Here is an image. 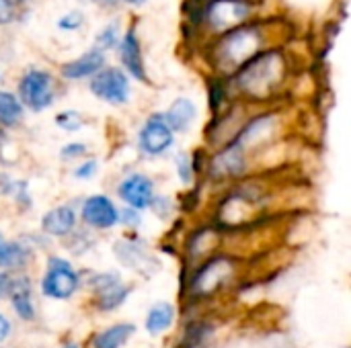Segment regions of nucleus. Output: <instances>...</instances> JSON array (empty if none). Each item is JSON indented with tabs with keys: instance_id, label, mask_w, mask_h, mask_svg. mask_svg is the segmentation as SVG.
<instances>
[{
	"instance_id": "nucleus-20",
	"label": "nucleus",
	"mask_w": 351,
	"mask_h": 348,
	"mask_svg": "<svg viewBox=\"0 0 351 348\" xmlns=\"http://www.w3.org/2000/svg\"><path fill=\"white\" fill-rule=\"evenodd\" d=\"M23 117V105L21 101L10 92H0V123L6 127H12Z\"/></svg>"
},
{
	"instance_id": "nucleus-8",
	"label": "nucleus",
	"mask_w": 351,
	"mask_h": 348,
	"mask_svg": "<svg viewBox=\"0 0 351 348\" xmlns=\"http://www.w3.org/2000/svg\"><path fill=\"white\" fill-rule=\"evenodd\" d=\"M232 275V265L226 258H214L206 263V267L199 269V273L193 279V293L195 295H208L214 293L228 277Z\"/></svg>"
},
{
	"instance_id": "nucleus-27",
	"label": "nucleus",
	"mask_w": 351,
	"mask_h": 348,
	"mask_svg": "<svg viewBox=\"0 0 351 348\" xmlns=\"http://www.w3.org/2000/svg\"><path fill=\"white\" fill-rule=\"evenodd\" d=\"M86 150H84V146L82 144H70V146H66L64 150H62V156L64 158H76V156H82Z\"/></svg>"
},
{
	"instance_id": "nucleus-31",
	"label": "nucleus",
	"mask_w": 351,
	"mask_h": 348,
	"mask_svg": "<svg viewBox=\"0 0 351 348\" xmlns=\"http://www.w3.org/2000/svg\"><path fill=\"white\" fill-rule=\"evenodd\" d=\"M99 4H113V2H117V0H97Z\"/></svg>"
},
{
	"instance_id": "nucleus-13",
	"label": "nucleus",
	"mask_w": 351,
	"mask_h": 348,
	"mask_svg": "<svg viewBox=\"0 0 351 348\" xmlns=\"http://www.w3.org/2000/svg\"><path fill=\"white\" fill-rule=\"evenodd\" d=\"M119 55H121V62L128 68V72L132 76H136L138 80L146 82V70H144V62H142L140 41L132 29L123 35V39L119 43Z\"/></svg>"
},
{
	"instance_id": "nucleus-19",
	"label": "nucleus",
	"mask_w": 351,
	"mask_h": 348,
	"mask_svg": "<svg viewBox=\"0 0 351 348\" xmlns=\"http://www.w3.org/2000/svg\"><path fill=\"white\" fill-rule=\"evenodd\" d=\"M175 320V310L173 306L169 304H156L150 312H148V318H146V330L150 334H160L165 332Z\"/></svg>"
},
{
	"instance_id": "nucleus-23",
	"label": "nucleus",
	"mask_w": 351,
	"mask_h": 348,
	"mask_svg": "<svg viewBox=\"0 0 351 348\" xmlns=\"http://www.w3.org/2000/svg\"><path fill=\"white\" fill-rule=\"evenodd\" d=\"M82 21H84V16H82V12L80 10H72V12H68V14H64L62 18H60V29H64V31H74V29H78L80 25H82Z\"/></svg>"
},
{
	"instance_id": "nucleus-29",
	"label": "nucleus",
	"mask_w": 351,
	"mask_h": 348,
	"mask_svg": "<svg viewBox=\"0 0 351 348\" xmlns=\"http://www.w3.org/2000/svg\"><path fill=\"white\" fill-rule=\"evenodd\" d=\"M189 166H191V164H189L187 156H181V158H179V174H181V178H183L185 183L191 180V168H189Z\"/></svg>"
},
{
	"instance_id": "nucleus-26",
	"label": "nucleus",
	"mask_w": 351,
	"mask_h": 348,
	"mask_svg": "<svg viewBox=\"0 0 351 348\" xmlns=\"http://www.w3.org/2000/svg\"><path fill=\"white\" fill-rule=\"evenodd\" d=\"M12 287H14V281L6 275V273H0V299L10 295L12 293Z\"/></svg>"
},
{
	"instance_id": "nucleus-16",
	"label": "nucleus",
	"mask_w": 351,
	"mask_h": 348,
	"mask_svg": "<svg viewBox=\"0 0 351 348\" xmlns=\"http://www.w3.org/2000/svg\"><path fill=\"white\" fill-rule=\"evenodd\" d=\"M195 115H197L195 105L189 98H177L167 111L165 121L171 127V131H185L193 123Z\"/></svg>"
},
{
	"instance_id": "nucleus-32",
	"label": "nucleus",
	"mask_w": 351,
	"mask_h": 348,
	"mask_svg": "<svg viewBox=\"0 0 351 348\" xmlns=\"http://www.w3.org/2000/svg\"><path fill=\"white\" fill-rule=\"evenodd\" d=\"M125 2H130V4H134V6H138V4H142L144 0H125Z\"/></svg>"
},
{
	"instance_id": "nucleus-11",
	"label": "nucleus",
	"mask_w": 351,
	"mask_h": 348,
	"mask_svg": "<svg viewBox=\"0 0 351 348\" xmlns=\"http://www.w3.org/2000/svg\"><path fill=\"white\" fill-rule=\"evenodd\" d=\"M119 195L134 209H146L154 199V189L150 178H146L144 174H134L121 183Z\"/></svg>"
},
{
	"instance_id": "nucleus-2",
	"label": "nucleus",
	"mask_w": 351,
	"mask_h": 348,
	"mask_svg": "<svg viewBox=\"0 0 351 348\" xmlns=\"http://www.w3.org/2000/svg\"><path fill=\"white\" fill-rule=\"evenodd\" d=\"M263 43V37L257 27L241 25L218 41L216 45V62L222 72H239L249 59H253Z\"/></svg>"
},
{
	"instance_id": "nucleus-34",
	"label": "nucleus",
	"mask_w": 351,
	"mask_h": 348,
	"mask_svg": "<svg viewBox=\"0 0 351 348\" xmlns=\"http://www.w3.org/2000/svg\"><path fill=\"white\" fill-rule=\"evenodd\" d=\"M64 348H76V345H68V347H64Z\"/></svg>"
},
{
	"instance_id": "nucleus-12",
	"label": "nucleus",
	"mask_w": 351,
	"mask_h": 348,
	"mask_svg": "<svg viewBox=\"0 0 351 348\" xmlns=\"http://www.w3.org/2000/svg\"><path fill=\"white\" fill-rule=\"evenodd\" d=\"M105 64V55L99 49H93L84 55H80L78 59H72L68 64L62 66V76L68 80H80V78H88L95 76L99 70H103Z\"/></svg>"
},
{
	"instance_id": "nucleus-15",
	"label": "nucleus",
	"mask_w": 351,
	"mask_h": 348,
	"mask_svg": "<svg viewBox=\"0 0 351 348\" xmlns=\"http://www.w3.org/2000/svg\"><path fill=\"white\" fill-rule=\"evenodd\" d=\"M41 226H43V232L49 236H68L76 226V213L68 205L56 207L43 217Z\"/></svg>"
},
{
	"instance_id": "nucleus-10",
	"label": "nucleus",
	"mask_w": 351,
	"mask_h": 348,
	"mask_svg": "<svg viewBox=\"0 0 351 348\" xmlns=\"http://www.w3.org/2000/svg\"><path fill=\"white\" fill-rule=\"evenodd\" d=\"M82 219L93 226V228H99V230H105V228H111L117 224L119 215H117V209L115 205L103 197V195H95V197H88L82 205Z\"/></svg>"
},
{
	"instance_id": "nucleus-7",
	"label": "nucleus",
	"mask_w": 351,
	"mask_h": 348,
	"mask_svg": "<svg viewBox=\"0 0 351 348\" xmlns=\"http://www.w3.org/2000/svg\"><path fill=\"white\" fill-rule=\"evenodd\" d=\"M140 146L150 156H160L173 146V131L162 115H152L140 131Z\"/></svg>"
},
{
	"instance_id": "nucleus-21",
	"label": "nucleus",
	"mask_w": 351,
	"mask_h": 348,
	"mask_svg": "<svg viewBox=\"0 0 351 348\" xmlns=\"http://www.w3.org/2000/svg\"><path fill=\"white\" fill-rule=\"evenodd\" d=\"M27 260V250L12 242L0 244V269H16Z\"/></svg>"
},
{
	"instance_id": "nucleus-1",
	"label": "nucleus",
	"mask_w": 351,
	"mask_h": 348,
	"mask_svg": "<svg viewBox=\"0 0 351 348\" xmlns=\"http://www.w3.org/2000/svg\"><path fill=\"white\" fill-rule=\"evenodd\" d=\"M286 76V59L280 51H265L249 59L237 72V86L251 98H267Z\"/></svg>"
},
{
	"instance_id": "nucleus-6",
	"label": "nucleus",
	"mask_w": 351,
	"mask_h": 348,
	"mask_svg": "<svg viewBox=\"0 0 351 348\" xmlns=\"http://www.w3.org/2000/svg\"><path fill=\"white\" fill-rule=\"evenodd\" d=\"M90 90L101 101L121 105L130 96V82H128V76L119 68H105L93 76Z\"/></svg>"
},
{
	"instance_id": "nucleus-22",
	"label": "nucleus",
	"mask_w": 351,
	"mask_h": 348,
	"mask_svg": "<svg viewBox=\"0 0 351 348\" xmlns=\"http://www.w3.org/2000/svg\"><path fill=\"white\" fill-rule=\"evenodd\" d=\"M56 121H58V125H60L62 129H66V131H76V129H80V125H82L80 115H78V113H72V111L60 113Z\"/></svg>"
},
{
	"instance_id": "nucleus-14",
	"label": "nucleus",
	"mask_w": 351,
	"mask_h": 348,
	"mask_svg": "<svg viewBox=\"0 0 351 348\" xmlns=\"http://www.w3.org/2000/svg\"><path fill=\"white\" fill-rule=\"evenodd\" d=\"M245 170V152L241 146H230L224 152H220L212 162V174L214 176H237Z\"/></svg>"
},
{
	"instance_id": "nucleus-5",
	"label": "nucleus",
	"mask_w": 351,
	"mask_h": 348,
	"mask_svg": "<svg viewBox=\"0 0 351 348\" xmlns=\"http://www.w3.org/2000/svg\"><path fill=\"white\" fill-rule=\"evenodd\" d=\"M78 287L76 271L62 258H49L47 273L43 277L41 289L51 299H68Z\"/></svg>"
},
{
	"instance_id": "nucleus-4",
	"label": "nucleus",
	"mask_w": 351,
	"mask_h": 348,
	"mask_svg": "<svg viewBox=\"0 0 351 348\" xmlns=\"http://www.w3.org/2000/svg\"><path fill=\"white\" fill-rule=\"evenodd\" d=\"M19 96L31 111H43L53 103V80L43 70H29L19 82Z\"/></svg>"
},
{
	"instance_id": "nucleus-24",
	"label": "nucleus",
	"mask_w": 351,
	"mask_h": 348,
	"mask_svg": "<svg viewBox=\"0 0 351 348\" xmlns=\"http://www.w3.org/2000/svg\"><path fill=\"white\" fill-rule=\"evenodd\" d=\"M97 43H99V47H105V49L113 47V45L117 43V27H115V25L105 27V29L101 31V35L97 37Z\"/></svg>"
},
{
	"instance_id": "nucleus-25",
	"label": "nucleus",
	"mask_w": 351,
	"mask_h": 348,
	"mask_svg": "<svg viewBox=\"0 0 351 348\" xmlns=\"http://www.w3.org/2000/svg\"><path fill=\"white\" fill-rule=\"evenodd\" d=\"M14 18V4L8 0H0V25H6Z\"/></svg>"
},
{
	"instance_id": "nucleus-9",
	"label": "nucleus",
	"mask_w": 351,
	"mask_h": 348,
	"mask_svg": "<svg viewBox=\"0 0 351 348\" xmlns=\"http://www.w3.org/2000/svg\"><path fill=\"white\" fill-rule=\"evenodd\" d=\"M93 289L97 293V302L101 310H115L117 306H121L130 293L128 287L121 285V281L117 279V275L107 273V275H99L93 279Z\"/></svg>"
},
{
	"instance_id": "nucleus-28",
	"label": "nucleus",
	"mask_w": 351,
	"mask_h": 348,
	"mask_svg": "<svg viewBox=\"0 0 351 348\" xmlns=\"http://www.w3.org/2000/svg\"><path fill=\"white\" fill-rule=\"evenodd\" d=\"M95 170H97V162L95 160H90V162H86V164H82L80 168H76V176L78 178H88V176H93L95 174Z\"/></svg>"
},
{
	"instance_id": "nucleus-18",
	"label": "nucleus",
	"mask_w": 351,
	"mask_h": 348,
	"mask_svg": "<svg viewBox=\"0 0 351 348\" xmlns=\"http://www.w3.org/2000/svg\"><path fill=\"white\" fill-rule=\"evenodd\" d=\"M134 330L136 328L132 324H117V326L97 334L95 348H121L128 343V338L134 334Z\"/></svg>"
},
{
	"instance_id": "nucleus-33",
	"label": "nucleus",
	"mask_w": 351,
	"mask_h": 348,
	"mask_svg": "<svg viewBox=\"0 0 351 348\" xmlns=\"http://www.w3.org/2000/svg\"><path fill=\"white\" fill-rule=\"evenodd\" d=\"M10 4H19V2H25V0H8Z\"/></svg>"
},
{
	"instance_id": "nucleus-35",
	"label": "nucleus",
	"mask_w": 351,
	"mask_h": 348,
	"mask_svg": "<svg viewBox=\"0 0 351 348\" xmlns=\"http://www.w3.org/2000/svg\"><path fill=\"white\" fill-rule=\"evenodd\" d=\"M2 242H4V240H2V236H0V244H2Z\"/></svg>"
},
{
	"instance_id": "nucleus-36",
	"label": "nucleus",
	"mask_w": 351,
	"mask_h": 348,
	"mask_svg": "<svg viewBox=\"0 0 351 348\" xmlns=\"http://www.w3.org/2000/svg\"><path fill=\"white\" fill-rule=\"evenodd\" d=\"M247 2H251V0H247Z\"/></svg>"
},
{
	"instance_id": "nucleus-3",
	"label": "nucleus",
	"mask_w": 351,
	"mask_h": 348,
	"mask_svg": "<svg viewBox=\"0 0 351 348\" xmlns=\"http://www.w3.org/2000/svg\"><path fill=\"white\" fill-rule=\"evenodd\" d=\"M249 14H251V2L247 0H214L204 10L208 25L218 33H228L241 27Z\"/></svg>"
},
{
	"instance_id": "nucleus-17",
	"label": "nucleus",
	"mask_w": 351,
	"mask_h": 348,
	"mask_svg": "<svg viewBox=\"0 0 351 348\" xmlns=\"http://www.w3.org/2000/svg\"><path fill=\"white\" fill-rule=\"evenodd\" d=\"M10 297H12L14 312L23 320H33L35 318V310H33V302H31V285H29L27 279H16L14 281Z\"/></svg>"
},
{
	"instance_id": "nucleus-30",
	"label": "nucleus",
	"mask_w": 351,
	"mask_h": 348,
	"mask_svg": "<svg viewBox=\"0 0 351 348\" xmlns=\"http://www.w3.org/2000/svg\"><path fill=\"white\" fill-rule=\"evenodd\" d=\"M8 334H10V322L0 314V343H2Z\"/></svg>"
}]
</instances>
